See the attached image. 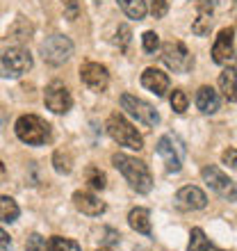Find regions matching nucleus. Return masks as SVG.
Masks as SVG:
<instances>
[{"mask_svg": "<svg viewBox=\"0 0 237 251\" xmlns=\"http://www.w3.org/2000/svg\"><path fill=\"white\" fill-rule=\"evenodd\" d=\"M71 55H73V41L69 37H64V34H53V37H48L41 44V57H44V62L53 66L64 64Z\"/></svg>", "mask_w": 237, "mask_h": 251, "instance_id": "39448f33", "label": "nucleus"}, {"mask_svg": "<svg viewBox=\"0 0 237 251\" xmlns=\"http://www.w3.org/2000/svg\"><path fill=\"white\" fill-rule=\"evenodd\" d=\"M73 205H75L82 215H89V217H100V215L107 210V205L103 203L98 197H94L92 192H75V194H73Z\"/></svg>", "mask_w": 237, "mask_h": 251, "instance_id": "4468645a", "label": "nucleus"}, {"mask_svg": "<svg viewBox=\"0 0 237 251\" xmlns=\"http://www.w3.org/2000/svg\"><path fill=\"white\" fill-rule=\"evenodd\" d=\"M9 247H12V240H9V235H7V233L2 231V228H0V249L7 251Z\"/></svg>", "mask_w": 237, "mask_h": 251, "instance_id": "72a5a7b5", "label": "nucleus"}, {"mask_svg": "<svg viewBox=\"0 0 237 251\" xmlns=\"http://www.w3.org/2000/svg\"><path fill=\"white\" fill-rule=\"evenodd\" d=\"M142 46H144L146 53H155L160 48V37L153 30H148V32H144V37H142Z\"/></svg>", "mask_w": 237, "mask_h": 251, "instance_id": "cd10ccee", "label": "nucleus"}, {"mask_svg": "<svg viewBox=\"0 0 237 251\" xmlns=\"http://www.w3.org/2000/svg\"><path fill=\"white\" fill-rule=\"evenodd\" d=\"M117 44L121 50H125L128 48V44H130V27L128 25H118L117 30Z\"/></svg>", "mask_w": 237, "mask_h": 251, "instance_id": "7c9ffc66", "label": "nucleus"}, {"mask_svg": "<svg viewBox=\"0 0 237 251\" xmlns=\"http://www.w3.org/2000/svg\"><path fill=\"white\" fill-rule=\"evenodd\" d=\"M21 215V208L19 203L14 201L12 197H0V222H5V224H12V222H16Z\"/></svg>", "mask_w": 237, "mask_h": 251, "instance_id": "412c9836", "label": "nucleus"}, {"mask_svg": "<svg viewBox=\"0 0 237 251\" xmlns=\"http://www.w3.org/2000/svg\"><path fill=\"white\" fill-rule=\"evenodd\" d=\"M187 251H221V249H217L210 240L205 238L203 228H191V233H190V249Z\"/></svg>", "mask_w": 237, "mask_h": 251, "instance_id": "4be33fe9", "label": "nucleus"}, {"mask_svg": "<svg viewBox=\"0 0 237 251\" xmlns=\"http://www.w3.org/2000/svg\"><path fill=\"white\" fill-rule=\"evenodd\" d=\"M155 151H158L160 158L165 160V165H166L169 172L178 174L180 169H183V153H185V149L178 144V139L173 137V135H165V137H160Z\"/></svg>", "mask_w": 237, "mask_h": 251, "instance_id": "9d476101", "label": "nucleus"}, {"mask_svg": "<svg viewBox=\"0 0 237 251\" xmlns=\"http://www.w3.org/2000/svg\"><path fill=\"white\" fill-rule=\"evenodd\" d=\"M142 85L153 92L155 96H165L169 92V75L165 71H160L155 66H148L144 73H142Z\"/></svg>", "mask_w": 237, "mask_h": 251, "instance_id": "2eb2a0df", "label": "nucleus"}, {"mask_svg": "<svg viewBox=\"0 0 237 251\" xmlns=\"http://www.w3.org/2000/svg\"><path fill=\"white\" fill-rule=\"evenodd\" d=\"M118 7L123 9V14L128 19H135V21H142L148 12L146 7V0H118Z\"/></svg>", "mask_w": 237, "mask_h": 251, "instance_id": "aec40b11", "label": "nucleus"}, {"mask_svg": "<svg viewBox=\"0 0 237 251\" xmlns=\"http://www.w3.org/2000/svg\"><path fill=\"white\" fill-rule=\"evenodd\" d=\"M14 130H16V137L21 142H25L30 146H41L50 139V126L37 114H23L16 121Z\"/></svg>", "mask_w": 237, "mask_h": 251, "instance_id": "7ed1b4c3", "label": "nucleus"}, {"mask_svg": "<svg viewBox=\"0 0 237 251\" xmlns=\"http://www.w3.org/2000/svg\"><path fill=\"white\" fill-rule=\"evenodd\" d=\"M80 80H82L92 92L100 94V92H105L107 85H110V73H107V69L103 64H98V62H87V64H82V69H80Z\"/></svg>", "mask_w": 237, "mask_h": 251, "instance_id": "9b49d317", "label": "nucleus"}, {"mask_svg": "<svg viewBox=\"0 0 237 251\" xmlns=\"http://www.w3.org/2000/svg\"><path fill=\"white\" fill-rule=\"evenodd\" d=\"M85 180L94 187V190H105V185H107L105 174L100 172L98 167H94V165H92V167H87V172H85Z\"/></svg>", "mask_w": 237, "mask_h": 251, "instance_id": "393cba45", "label": "nucleus"}, {"mask_svg": "<svg viewBox=\"0 0 237 251\" xmlns=\"http://www.w3.org/2000/svg\"><path fill=\"white\" fill-rule=\"evenodd\" d=\"M9 34H12L14 39L25 41V39H30V34H32V25H30L25 19H19L16 23H14L12 30H9Z\"/></svg>", "mask_w": 237, "mask_h": 251, "instance_id": "a878e982", "label": "nucleus"}, {"mask_svg": "<svg viewBox=\"0 0 237 251\" xmlns=\"http://www.w3.org/2000/svg\"><path fill=\"white\" fill-rule=\"evenodd\" d=\"M224 162H226V165H228V167H231V169H235V167H237V160H235V149H233V146H231V149H226V151H224Z\"/></svg>", "mask_w": 237, "mask_h": 251, "instance_id": "473e14b6", "label": "nucleus"}, {"mask_svg": "<svg viewBox=\"0 0 237 251\" xmlns=\"http://www.w3.org/2000/svg\"><path fill=\"white\" fill-rule=\"evenodd\" d=\"M100 251H107V249H100Z\"/></svg>", "mask_w": 237, "mask_h": 251, "instance_id": "c9c22d12", "label": "nucleus"}, {"mask_svg": "<svg viewBox=\"0 0 237 251\" xmlns=\"http://www.w3.org/2000/svg\"><path fill=\"white\" fill-rule=\"evenodd\" d=\"M219 89L228 103H235V66H228L219 73Z\"/></svg>", "mask_w": 237, "mask_h": 251, "instance_id": "6ab92c4d", "label": "nucleus"}, {"mask_svg": "<svg viewBox=\"0 0 237 251\" xmlns=\"http://www.w3.org/2000/svg\"><path fill=\"white\" fill-rule=\"evenodd\" d=\"M135 251H144V249H135Z\"/></svg>", "mask_w": 237, "mask_h": 251, "instance_id": "f704fd0d", "label": "nucleus"}, {"mask_svg": "<svg viewBox=\"0 0 237 251\" xmlns=\"http://www.w3.org/2000/svg\"><path fill=\"white\" fill-rule=\"evenodd\" d=\"M235 57V27H224L212 46V60L217 64H228Z\"/></svg>", "mask_w": 237, "mask_h": 251, "instance_id": "f8f14e48", "label": "nucleus"}, {"mask_svg": "<svg viewBox=\"0 0 237 251\" xmlns=\"http://www.w3.org/2000/svg\"><path fill=\"white\" fill-rule=\"evenodd\" d=\"M46 245H48V251H82L75 240L62 238V235H53Z\"/></svg>", "mask_w": 237, "mask_h": 251, "instance_id": "5701e85b", "label": "nucleus"}, {"mask_svg": "<svg viewBox=\"0 0 237 251\" xmlns=\"http://www.w3.org/2000/svg\"><path fill=\"white\" fill-rule=\"evenodd\" d=\"M212 2L210 0H198V14L194 23H191V32L198 34V37H205V34H210L212 30Z\"/></svg>", "mask_w": 237, "mask_h": 251, "instance_id": "dca6fc26", "label": "nucleus"}, {"mask_svg": "<svg viewBox=\"0 0 237 251\" xmlns=\"http://www.w3.org/2000/svg\"><path fill=\"white\" fill-rule=\"evenodd\" d=\"M201 176H203V180L212 187V190L217 192L219 197L228 199V201H235V180L228 178V176H226L219 167L205 165L203 169H201Z\"/></svg>", "mask_w": 237, "mask_h": 251, "instance_id": "1a4fd4ad", "label": "nucleus"}, {"mask_svg": "<svg viewBox=\"0 0 237 251\" xmlns=\"http://www.w3.org/2000/svg\"><path fill=\"white\" fill-rule=\"evenodd\" d=\"M105 130L117 144L125 146V149H132V151H142L144 149V137L139 135L137 128L130 121H125L123 114L118 112L110 114V119L105 121Z\"/></svg>", "mask_w": 237, "mask_h": 251, "instance_id": "f03ea898", "label": "nucleus"}, {"mask_svg": "<svg viewBox=\"0 0 237 251\" xmlns=\"http://www.w3.org/2000/svg\"><path fill=\"white\" fill-rule=\"evenodd\" d=\"M121 107H123L130 117H135L139 124L148 126V128H155V126L160 124L158 110H155L151 103H146V100L137 99V96H132V94H123V96H121Z\"/></svg>", "mask_w": 237, "mask_h": 251, "instance_id": "423d86ee", "label": "nucleus"}, {"mask_svg": "<svg viewBox=\"0 0 237 251\" xmlns=\"http://www.w3.org/2000/svg\"><path fill=\"white\" fill-rule=\"evenodd\" d=\"M128 224L132 231L142 233V235H151V212L146 208H135L128 215Z\"/></svg>", "mask_w": 237, "mask_h": 251, "instance_id": "a211bd4d", "label": "nucleus"}, {"mask_svg": "<svg viewBox=\"0 0 237 251\" xmlns=\"http://www.w3.org/2000/svg\"><path fill=\"white\" fill-rule=\"evenodd\" d=\"M44 100H46V107L55 114H66L73 107V96L69 92V87L59 80H53L50 85L46 87V94H44Z\"/></svg>", "mask_w": 237, "mask_h": 251, "instance_id": "6e6552de", "label": "nucleus"}, {"mask_svg": "<svg viewBox=\"0 0 237 251\" xmlns=\"http://www.w3.org/2000/svg\"><path fill=\"white\" fill-rule=\"evenodd\" d=\"M53 167H55V172L57 174H71L73 169V155L69 151H55L53 155Z\"/></svg>", "mask_w": 237, "mask_h": 251, "instance_id": "b1692460", "label": "nucleus"}, {"mask_svg": "<svg viewBox=\"0 0 237 251\" xmlns=\"http://www.w3.org/2000/svg\"><path fill=\"white\" fill-rule=\"evenodd\" d=\"M25 251H48L46 240L41 238L39 233H32V235L27 238V242H25Z\"/></svg>", "mask_w": 237, "mask_h": 251, "instance_id": "c85d7f7f", "label": "nucleus"}, {"mask_svg": "<svg viewBox=\"0 0 237 251\" xmlns=\"http://www.w3.org/2000/svg\"><path fill=\"white\" fill-rule=\"evenodd\" d=\"M187 105H190L187 94H185L183 89H173V94H171V107H173V112L185 114V112H187Z\"/></svg>", "mask_w": 237, "mask_h": 251, "instance_id": "bb28decb", "label": "nucleus"}, {"mask_svg": "<svg viewBox=\"0 0 237 251\" xmlns=\"http://www.w3.org/2000/svg\"><path fill=\"white\" fill-rule=\"evenodd\" d=\"M219 105H221V100H219V94L212 89V87L203 85L198 87L196 92V107L201 110L203 114H214L219 110Z\"/></svg>", "mask_w": 237, "mask_h": 251, "instance_id": "f3484780", "label": "nucleus"}, {"mask_svg": "<svg viewBox=\"0 0 237 251\" xmlns=\"http://www.w3.org/2000/svg\"><path fill=\"white\" fill-rule=\"evenodd\" d=\"M151 14L155 16V19H165L166 12H169V2L166 0H151Z\"/></svg>", "mask_w": 237, "mask_h": 251, "instance_id": "c756f323", "label": "nucleus"}, {"mask_svg": "<svg viewBox=\"0 0 237 251\" xmlns=\"http://www.w3.org/2000/svg\"><path fill=\"white\" fill-rule=\"evenodd\" d=\"M112 165L123 174V178L128 180L132 190H137L139 194H148V192L153 190V176L142 160L132 158V155H125V153H114Z\"/></svg>", "mask_w": 237, "mask_h": 251, "instance_id": "f257e3e1", "label": "nucleus"}, {"mask_svg": "<svg viewBox=\"0 0 237 251\" xmlns=\"http://www.w3.org/2000/svg\"><path fill=\"white\" fill-rule=\"evenodd\" d=\"M62 2H64V12H66V16H69V21L78 19V14H80L78 0H62Z\"/></svg>", "mask_w": 237, "mask_h": 251, "instance_id": "2f4dec72", "label": "nucleus"}, {"mask_svg": "<svg viewBox=\"0 0 237 251\" xmlns=\"http://www.w3.org/2000/svg\"><path fill=\"white\" fill-rule=\"evenodd\" d=\"M162 60L173 73H190L194 69V55L187 50L183 41H166L162 46Z\"/></svg>", "mask_w": 237, "mask_h": 251, "instance_id": "20e7f679", "label": "nucleus"}, {"mask_svg": "<svg viewBox=\"0 0 237 251\" xmlns=\"http://www.w3.org/2000/svg\"><path fill=\"white\" fill-rule=\"evenodd\" d=\"M176 203L178 208H183V210H201L208 205V197H205V192L196 185H185L178 190L176 194Z\"/></svg>", "mask_w": 237, "mask_h": 251, "instance_id": "ddd939ff", "label": "nucleus"}, {"mask_svg": "<svg viewBox=\"0 0 237 251\" xmlns=\"http://www.w3.org/2000/svg\"><path fill=\"white\" fill-rule=\"evenodd\" d=\"M0 60H2V66H5V75H23L32 69V55L30 50L23 46H12L7 48L5 53L0 55Z\"/></svg>", "mask_w": 237, "mask_h": 251, "instance_id": "0eeeda50", "label": "nucleus"}]
</instances>
